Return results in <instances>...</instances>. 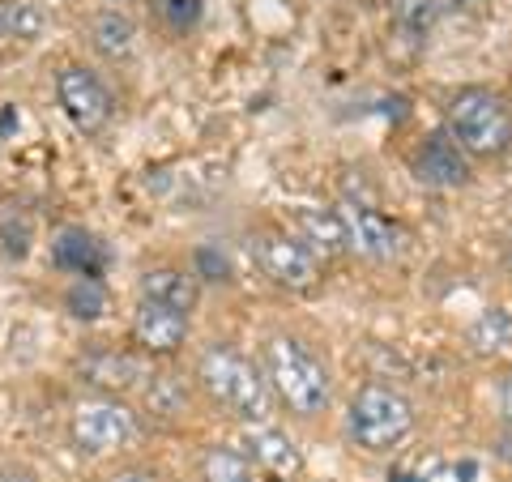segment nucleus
Listing matches in <instances>:
<instances>
[{
  "label": "nucleus",
  "mask_w": 512,
  "mask_h": 482,
  "mask_svg": "<svg viewBox=\"0 0 512 482\" xmlns=\"http://www.w3.org/2000/svg\"><path fill=\"white\" fill-rule=\"evenodd\" d=\"M197 384L210 393L214 406L231 410L239 423H269L274 414V384L256 367L244 350L231 342H214L201 350L197 359Z\"/></svg>",
  "instance_id": "f257e3e1"
},
{
  "label": "nucleus",
  "mask_w": 512,
  "mask_h": 482,
  "mask_svg": "<svg viewBox=\"0 0 512 482\" xmlns=\"http://www.w3.org/2000/svg\"><path fill=\"white\" fill-rule=\"evenodd\" d=\"M265 376H269V384H274V397L291 414H299V419H316V414L329 410V401H333L329 367L320 363L299 337H286V333L269 337Z\"/></svg>",
  "instance_id": "f03ea898"
},
{
  "label": "nucleus",
  "mask_w": 512,
  "mask_h": 482,
  "mask_svg": "<svg viewBox=\"0 0 512 482\" xmlns=\"http://www.w3.org/2000/svg\"><path fill=\"white\" fill-rule=\"evenodd\" d=\"M444 133L470 158H500L512 146V107L487 86H461L448 94Z\"/></svg>",
  "instance_id": "7ed1b4c3"
},
{
  "label": "nucleus",
  "mask_w": 512,
  "mask_h": 482,
  "mask_svg": "<svg viewBox=\"0 0 512 482\" xmlns=\"http://www.w3.org/2000/svg\"><path fill=\"white\" fill-rule=\"evenodd\" d=\"M410 431H414V406L402 389L372 380L350 397L346 436L363 453H393V448L410 440Z\"/></svg>",
  "instance_id": "20e7f679"
},
{
  "label": "nucleus",
  "mask_w": 512,
  "mask_h": 482,
  "mask_svg": "<svg viewBox=\"0 0 512 482\" xmlns=\"http://www.w3.org/2000/svg\"><path fill=\"white\" fill-rule=\"evenodd\" d=\"M252 261L274 286L295 291V295L316 291L320 278H325V269H320L325 261H320V256L291 231H261L252 239Z\"/></svg>",
  "instance_id": "39448f33"
},
{
  "label": "nucleus",
  "mask_w": 512,
  "mask_h": 482,
  "mask_svg": "<svg viewBox=\"0 0 512 482\" xmlns=\"http://www.w3.org/2000/svg\"><path fill=\"white\" fill-rule=\"evenodd\" d=\"M69 436L86 457H103L137 440V414L120 397H90L73 410Z\"/></svg>",
  "instance_id": "423d86ee"
},
{
  "label": "nucleus",
  "mask_w": 512,
  "mask_h": 482,
  "mask_svg": "<svg viewBox=\"0 0 512 482\" xmlns=\"http://www.w3.org/2000/svg\"><path fill=\"white\" fill-rule=\"evenodd\" d=\"M56 99H60V111L69 116V124L86 137L103 133L111 124V111H116V99L103 86V77L90 73L86 64H64L56 73Z\"/></svg>",
  "instance_id": "0eeeda50"
},
{
  "label": "nucleus",
  "mask_w": 512,
  "mask_h": 482,
  "mask_svg": "<svg viewBox=\"0 0 512 482\" xmlns=\"http://www.w3.org/2000/svg\"><path fill=\"white\" fill-rule=\"evenodd\" d=\"M338 214L346 222L350 252L367 256V261H393V256H402L406 231L397 227L393 218H384L380 210H372V205H363V201H342Z\"/></svg>",
  "instance_id": "6e6552de"
},
{
  "label": "nucleus",
  "mask_w": 512,
  "mask_h": 482,
  "mask_svg": "<svg viewBox=\"0 0 512 482\" xmlns=\"http://www.w3.org/2000/svg\"><path fill=\"white\" fill-rule=\"evenodd\" d=\"M414 180L427 188H466L470 184V154L457 146L448 133H427L410 154Z\"/></svg>",
  "instance_id": "1a4fd4ad"
},
{
  "label": "nucleus",
  "mask_w": 512,
  "mask_h": 482,
  "mask_svg": "<svg viewBox=\"0 0 512 482\" xmlns=\"http://www.w3.org/2000/svg\"><path fill=\"white\" fill-rule=\"evenodd\" d=\"M188 342V316L163 308V303H150L141 299L137 312H133V346L141 355H154V359H171L180 355Z\"/></svg>",
  "instance_id": "9d476101"
},
{
  "label": "nucleus",
  "mask_w": 512,
  "mask_h": 482,
  "mask_svg": "<svg viewBox=\"0 0 512 482\" xmlns=\"http://www.w3.org/2000/svg\"><path fill=\"white\" fill-rule=\"evenodd\" d=\"M52 265L73 278H103L111 269V248L86 227H60L52 239Z\"/></svg>",
  "instance_id": "9b49d317"
},
{
  "label": "nucleus",
  "mask_w": 512,
  "mask_h": 482,
  "mask_svg": "<svg viewBox=\"0 0 512 482\" xmlns=\"http://www.w3.org/2000/svg\"><path fill=\"white\" fill-rule=\"evenodd\" d=\"M77 372H82L90 384L99 389H111V393H124V389H137V384L150 380V367L141 355H128V350H116V346H94L77 359Z\"/></svg>",
  "instance_id": "f8f14e48"
},
{
  "label": "nucleus",
  "mask_w": 512,
  "mask_h": 482,
  "mask_svg": "<svg viewBox=\"0 0 512 482\" xmlns=\"http://www.w3.org/2000/svg\"><path fill=\"white\" fill-rule=\"evenodd\" d=\"M244 453L252 457L256 470L274 474V478H295L303 474V453L286 431L269 427V423H252L244 427Z\"/></svg>",
  "instance_id": "ddd939ff"
},
{
  "label": "nucleus",
  "mask_w": 512,
  "mask_h": 482,
  "mask_svg": "<svg viewBox=\"0 0 512 482\" xmlns=\"http://www.w3.org/2000/svg\"><path fill=\"white\" fill-rule=\"evenodd\" d=\"M295 235L308 244L320 261H338V256L350 252V235L338 210H320V205H308V210L295 214Z\"/></svg>",
  "instance_id": "4468645a"
},
{
  "label": "nucleus",
  "mask_w": 512,
  "mask_h": 482,
  "mask_svg": "<svg viewBox=\"0 0 512 482\" xmlns=\"http://www.w3.org/2000/svg\"><path fill=\"white\" fill-rule=\"evenodd\" d=\"M137 291H141V299L163 303V308H175L184 316H192V308H197V295H201L197 291V273L171 269V265L146 269V273H141V282H137Z\"/></svg>",
  "instance_id": "2eb2a0df"
},
{
  "label": "nucleus",
  "mask_w": 512,
  "mask_h": 482,
  "mask_svg": "<svg viewBox=\"0 0 512 482\" xmlns=\"http://www.w3.org/2000/svg\"><path fill=\"white\" fill-rule=\"evenodd\" d=\"M466 346L478 359H500L512 350V308H483L466 325Z\"/></svg>",
  "instance_id": "dca6fc26"
},
{
  "label": "nucleus",
  "mask_w": 512,
  "mask_h": 482,
  "mask_svg": "<svg viewBox=\"0 0 512 482\" xmlns=\"http://www.w3.org/2000/svg\"><path fill=\"white\" fill-rule=\"evenodd\" d=\"M90 43H94V52H99L103 60H128L133 56V47H137V26H133L128 13L103 9L99 18L90 22Z\"/></svg>",
  "instance_id": "f3484780"
},
{
  "label": "nucleus",
  "mask_w": 512,
  "mask_h": 482,
  "mask_svg": "<svg viewBox=\"0 0 512 482\" xmlns=\"http://www.w3.org/2000/svg\"><path fill=\"white\" fill-rule=\"evenodd\" d=\"M201 482H256V465L244 448L235 444H210L197 465Z\"/></svg>",
  "instance_id": "a211bd4d"
},
{
  "label": "nucleus",
  "mask_w": 512,
  "mask_h": 482,
  "mask_svg": "<svg viewBox=\"0 0 512 482\" xmlns=\"http://www.w3.org/2000/svg\"><path fill=\"white\" fill-rule=\"evenodd\" d=\"M141 401H146V410L154 414V419H180V414L188 410V384L184 376H175V372H150V380L141 384Z\"/></svg>",
  "instance_id": "6ab92c4d"
},
{
  "label": "nucleus",
  "mask_w": 512,
  "mask_h": 482,
  "mask_svg": "<svg viewBox=\"0 0 512 482\" xmlns=\"http://www.w3.org/2000/svg\"><path fill=\"white\" fill-rule=\"evenodd\" d=\"M111 308V295L103 278H73L69 291H64V312L73 320H103Z\"/></svg>",
  "instance_id": "aec40b11"
},
{
  "label": "nucleus",
  "mask_w": 512,
  "mask_h": 482,
  "mask_svg": "<svg viewBox=\"0 0 512 482\" xmlns=\"http://www.w3.org/2000/svg\"><path fill=\"white\" fill-rule=\"evenodd\" d=\"M0 35L18 43H35L43 35V9L35 0H0Z\"/></svg>",
  "instance_id": "412c9836"
},
{
  "label": "nucleus",
  "mask_w": 512,
  "mask_h": 482,
  "mask_svg": "<svg viewBox=\"0 0 512 482\" xmlns=\"http://www.w3.org/2000/svg\"><path fill=\"white\" fill-rule=\"evenodd\" d=\"M440 18L436 0H393V26L406 43H423Z\"/></svg>",
  "instance_id": "4be33fe9"
},
{
  "label": "nucleus",
  "mask_w": 512,
  "mask_h": 482,
  "mask_svg": "<svg viewBox=\"0 0 512 482\" xmlns=\"http://www.w3.org/2000/svg\"><path fill=\"white\" fill-rule=\"evenodd\" d=\"M154 9H158V18L167 22V30H175V35H188V30L201 22L205 0H154Z\"/></svg>",
  "instance_id": "5701e85b"
},
{
  "label": "nucleus",
  "mask_w": 512,
  "mask_h": 482,
  "mask_svg": "<svg viewBox=\"0 0 512 482\" xmlns=\"http://www.w3.org/2000/svg\"><path fill=\"white\" fill-rule=\"evenodd\" d=\"M192 273H197V282H231V256L218 244H201L192 252Z\"/></svg>",
  "instance_id": "b1692460"
},
{
  "label": "nucleus",
  "mask_w": 512,
  "mask_h": 482,
  "mask_svg": "<svg viewBox=\"0 0 512 482\" xmlns=\"http://www.w3.org/2000/svg\"><path fill=\"white\" fill-rule=\"evenodd\" d=\"M30 218L26 214H0V244H5V256H13V261H26L30 252Z\"/></svg>",
  "instance_id": "393cba45"
},
{
  "label": "nucleus",
  "mask_w": 512,
  "mask_h": 482,
  "mask_svg": "<svg viewBox=\"0 0 512 482\" xmlns=\"http://www.w3.org/2000/svg\"><path fill=\"white\" fill-rule=\"evenodd\" d=\"M107 482H163L154 470H146V465H133V470H120V474H111Z\"/></svg>",
  "instance_id": "a878e982"
},
{
  "label": "nucleus",
  "mask_w": 512,
  "mask_h": 482,
  "mask_svg": "<svg viewBox=\"0 0 512 482\" xmlns=\"http://www.w3.org/2000/svg\"><path fill=\"white\" fill-rule=\"evenodd\" d=\"M18 111H13V103H0V141H5L9 133H18Z\"/></svg>",
  "instance_id": "bb28decb"
},
{
  "label": "nucleus",
  "mask_w": 512,
  "mask_h": 482,
  "mask_svg": "<svg viewBox=\"0 0 512 482\" xmlns=\"http://www.w3.org/2000/svg\"><path fill=\"white\" fill-rule=\"evenodd\" d=\"M491 448H495V457L512 465V427H504L500 436H495V444H491Z\"/></svg>",
  "instance_id": "cd10ccee"
},
{
  "label": "nucleus",
  "mask_w": 512,
  "mask_h": 482,
  "mask_svg": "<svg viewBox=\"0 0 512 482\" xmlns=\"http://www.w3.org/2000/svg\"><path fill=\"white\" fill-rule=\"evenodd\" d=\"M500 406H504V427H512V372L504 376V389H500Z\"/></svg>",
  "instance_id": "c85d7f7f"
},
{
  "label": "nucleus",
  "mask_w": 512,
  "mask_h": 482,
  "mask_svg": "<svg viewBox=\"0 0 512 482\" xmlns=\"http://www.w3.org/2000/svg\"><path fill=\"white\" fill-rule=\"evenodd\" d=\"M504 256H508V269H512V231H508V239H504Z\"/></svg>",
  "instance_id": "c756f323"
},
{
  "label": "nucleus",
  "mask_w": 512,
  "mask_h": 482,
  "mask_svg": "<svg viewBox=\"0 0 512 482\" xmlns=\"http://www.w3.org/2000/svg\"><path fill=\"white\" fill-rule=\"evenodd\" d=\"M457 5H470V0H457Z\"/></svg>",
  "instance_id": "7c9ffc66"
},
{
  "label": "nucleus",
  "mask_w": 512,
  "mask_h": 482,
  "mask_svg": "<svg viewBox=\"0 0 512 482\" xmlns=\"http://www.w3.org/2000/svg\"><path fill=\"white\" fill-rule=\"evenodd\" d=\"M0 39H5V35H0Z\"/></svg>",
  "instance_id": "2f4dec72"
}]
</instances>
